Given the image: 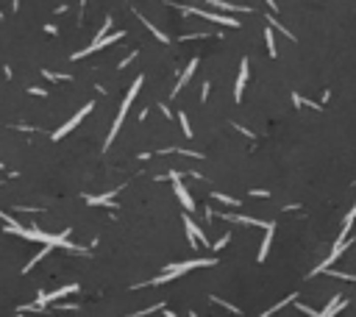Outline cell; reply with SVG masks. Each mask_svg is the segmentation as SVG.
Here are the masks:
<instances>
[{
    "instance_id": "cell-1",
    "label": "cell",
    "mask_w": 356,
    "mask_h": 317,
    "mask_svg": "<svg viewBox=\"0 0 356 317\" xmlns=\"http://www.w3.org/2000/svg\"><path fill=\"white\" fill-rule=\"evenodd\" d=\"M217 259L215 256H209V259H189V262H178V264H170L167 270H164L159 278H151L147 281V287H156V284H167V281H173L178 278V275H184V273H189V270H198V267H215Z\"/></svg>"
},
{
    "instance_id": "cell-2",
    "label": "cell",
    "mask_w": 356,
    "mask_h": 317,
    "mask_svg": "<svg viewBox=\"0 0 356 317\" xmlns=\"http://www.w3.org/2000/svg\"><path fill=\"white\" fill-rule=\"evenodd\" d=\"M142 75H136V81L131 86H128V95L123 98V103H120V111H117V117H114V125H111V131H109V137H106V145L103 148L109 150V145L114 142V137L120 134V125H123V120H126V114H128V109H131V103H134V98H136V92H139V86H142Z\"/></svg>"
},
{
    "instance_id": "cell-3",
    "label": "cell",
    "mask_w": 356,
    "mask_h": 317,
    "mask_svg": "<svg viewBox=\"0 0 356 317\" xmlns=\"http://www.w3.org/2000/svg\"><path fill=\"white\" fill-rule=\"evenodd\" d=\"M175 6H178V3H175ZM178 9H181L184 14H198V17H203V20L217 22V25L240 28V20H234V17H225V14H217V11H203V9H195V6H178Z\"/></svg>"
},
{
    "instance_id": "cell-4",
    "label": "cell",
    "mask_w": 356,
    "mask_h": 317,
    "mask_svg": "<svg viewBox=\"0 0 356 317\" xmlns=\"http://www.w3.org/2000/svg\"><path fill=\"white\" fill-rule=\"evenodd\" d=\"M170 181H173V189H175V198L181 201V206L187 209V214H192L195 211V201H192V195H189V189L184 186V181H181V173L178 170H173V173L167 175Z\"/></svg>"
},
{
    "instance_id": "cell-5",
    "label": "cell",
    "mask_w": 356,
    "mask_h": 317,
    "mask_svg": "<svg viewBox=\"0 0 356 317\" xmlns=\"http://www.w3.org/2000/svg\"><path fill=\"white\" fill-rule=\"evenodd\" d=\"M123 37H126V31H117V34H111V37H103V39H92V45H89V48L73 53V61H78V58H86L89 53H95V50H100V48H109V45H114L117 39H123Z\"/></svg>"
},
{
    "instance_id": "cell-6",
    "label": "cell",
    "mask_w": 356,
    "mask_h": 317,
    "mask_svg": "<svg viewBox=\"0 0 356 317\" xmlns=\"http://www.w3.org/2000/svg\"><path fill=\"white\" fill-rule=\"evenodd\" d=\"M348 245H351V242H348V237H340V239H337V245H334V248H331V253L325 256V262H323V264H317V267L312 270V275H320V273H323V270H329L331 264H334V262L340 259L342 253H345V248H348Z\"/></svg>"
},
{
    "instance_id": "cell-7",
    "label": "cell",
    "mask_w": 356,
    "mask_h": 317,
    "mask_svg": "<svg viewBox=\"0 0 356 317\" xmlns=\"http://www.w3.org/2000/svg\"><path fill=\"white\" fill-rule=\"evenodd\" d=\"M184 228H187V239H189V248H198V245H212L206 239V234L195 226V220L189 214H184Z\"/></svg>"
},
{
    "instance_id": "cell-8",
    "label": "cell",
    "mask_w": 356,
    "mask_h": 317,
    "mask_svg": "<svg viewBox=\"0 0 356 317\" xmlns=\"http://www.w3.org/2000/svg\"><path fill=\"white\" fill-rule=\"evenodd\" d=\"M92 109H95V106H92V103H86L84 109H81V111H78V114H75V117H70V120L64 122L62 128H58V131H53V134H50V139H62V137H67V134L73 131V128L78 125V122L84 120V117H86V114H89V111H92Z\"/></svg>"
},
{
    "instance_id": "cell-9",
    "label": "cell",
    "mask_w": 356,
    "mask_h": 317,
    "mask_svg": "<svg viewBox=\"0 0 356 317\" xmlns=\"http://www.w3.org/2000/svg\"><path fill=\"white\" fill-rule=\"evenodd\" d=\"M223 220H231V223H242V226H256V228H270L273 223L270 220H256V217H245V214H234V211H225L220 214Z\"/></svg>"
},
{
    "instance_id": "cell-10",
    "label": "cell",
    "mask_w": 356,
    "mask_h": 317,
    "mask_svg": "<svg viewBox=\"0 0 356 317\" xmlns=\"http://www.w3.org/2000/svg\"><path fill=\"white\" fill-rule=\"evenodd\" d=\"M198 64H200V58H192V61L187 64V70H184V73H181V78H178V81H175V86H173V98H175L178 92L184 89V86L189 84V78H192V75H195V70H198Z\"/></svg>"
},
{
    "instance_id": "cell-11",
    "label": "cell",
    "mask_w": 356,
    "mask_h": 317,
    "mask_svg": "<svg viewBox=\"0 0 356 317\" xmlns=\"http://www.w3.org/2000/svg\"><path fill=\"white\" fill-rule=\"evenodd\" d=\"M248 58L240 61V75H236V86H234V101H242V92H245V81H248Z\"/></svg>"
},
{
    "instance_id": "cell-12",
    "label": "cell",
    "mask_w": 356,
    "mask_h": 317,
    "mask_svg": "<svg viewBox=\"0 0 356 317\" xmlns=\"http://www.w3.org/2000/svg\"><path fill=\"white\" fill-rule=\"evenodd\" d=\"M345 306H348V301L337 295V298H331V301H329V306H325L323 312H317V317H334L337 312H340V309H345Z\"/></svg>"
},
{
    "instance_id": "cell-13",
    "label": "cell",
    "mask_w": 356,
    "mask_h": 317,
    "mask_svg": "<svg viewBox=\"0 0 356 317\" xmlns=\"http://www.w3.org/2000/svg\"><path fill=\"white\" fill-rule=\"evenodd\" d=\"M273 234H276V223H273L270 228H264V239H262V248H259V262L267 259V253H270V245H273Z\"/></svg>"
},
{
    "instance_id": "cell-14",
    "label": "cell",
    "mask_w": 356,
    "mask_h": 317,
    "mask_svg": "<svg viewBox=\"0 0 356 317\" xmlns=\"http://www.w3.org/2000/svg\"><path fill=\"white\" fill-rule=\"evenodd\" d=\"M114 195L117 192H106V195H98V198H86V203L89 206H114V201H111Z\"/></svg>"
},
{
    "instance_id": "cell-15",
    "label": "cell",
    "mask_w": 356,
    "mask_h": 317,
    "mask_svg": "<svg viewBox=\"0 0 356 317\" xmlns=\"http://www.w3.org/2000/svg\"><path fill=\"white\" fill-rule=\"evenodd\" d=\"M136 17H139V20H142V25H145V28H147V31H151V34H153V37H156V39H159V42H164V45H167V42H170V37H167V34H162V31H159V28H156V25H153V22H151V20H145V17H142V14H136Z\"/></svg>"
},
{
    "instance_id": "cell-16",
    "label": "cell",
    "mask_w": 356,
    "mask_h": 317,
    "mask_svg": "<svg viewBox=\"0 0 356 317\" xmlns=\"http://www.w3.org/2000/svg\"><path fill=\"white\" fill-rule=\"evenodd\" d=\"M50 250H53V245H45V248H42V250H39V253H37V256H34V259H31V262H28V264H25V267H22V273H28V270H34V267H37V264H39V262H42V259H45V256H47V253H50Z\"/></svg>"
},
{
    "instance_id": "cell-17",
    "label": "cell",
    "mask_w": 356,
    "mask_h": 317,
    "mask_svg": "<svg viewBox=\"0 0 356 317\" xmlns=\"http://www.w3.org/2000/svg\"><path fill=\"white\" fill-rule=\"evenodd\" d=\"M209 6H215V9H223V11H251L248 6H234V3H223V0H209Z\"/></svg>"
},
{
    "instance_id": "cell-18",
    "label": "cell",
    "mask_w": 356,
    "mask_h": 317,
    "mask_svg": "<svg viewBox=\"0 0 356 317\" xmlns=\"http://www.w3.org/2000/svg\"><path fill=\"white\" fill-rule=\"evenodd\" d=\"M353 220H356V203L351 206V211H348V217H345V223H342V231H340V237H348V231H351V226H353Z\"/></svg>"
},
{
    "instance_id": "cell-19",
    "label": "cell",
    "mask_w": 356,
    "mask_h": 317,
    "mask_svg": "<svg viewBox=\"0 0 356 317\" xmlns=\"http://www.w3.org/2000/svg\"><path fill=\"white\" fill-rule=\"evenodd\" d=\"M212 198L215 201H220V203H225V206H240V198H231V195H223V192H212Z\"/></svg>"
},
{
    "instance_id": "cell-20",
    "label": "cell",
    "mask_w": 356,
    "mask_h": 317,
    "mask_svg": "<svg viewBox=\"0 0 356 317\" xmlns=\"http://www.w3.org/2000/svg\"><path fill=\"white\" fill-rule=\"evenodd\" d=\"M264 42H267V53L276 58L278 50H276V37H273V28H267V31H264Z\"/></svg>"
},
{
    "instance_id": "cell-21",
    "label": "cell",
    "mask_w": 356,
    "mask_h": 317,
    "mask_svg": "<svg viewBox=\"0 0 356 317\" xmlns=\"http://www.w3.org/2000/svg\"><path fill=\"white\" fill-rule=\"evenodd\" d=\"M295 301V295H289V298H284V301H278L276 303V306H270V309H267V312L262 314V317H270V314H276L278 312V309H284V306H287V303H292Z\"/></svg>"
},
{
    "instance_id": "cell-22",
    "label": "cell",
    "mask_w": 356,
    "mask_h": 317,
    "mask_svg": "<svg viewBox=\"0 0 356 317\" xmlns=\"http://www.w3.org/2000/svg\"><path fill=\"white\" fill-rule=\"evenodd\" d=\"M178 122H181V131H184V137H192V128H189V120H187V114H178Z\"/></svg>"
},
{
    "instance_id": "cell-23",
    "label": "cell",
    "mask_w": 356,
    "mask_h": 317,
    "mask_svg": "<svg viewBox=\"0 0 356 317\" xmlns=\"http://www.w3.org/2000/svg\"><path fill=\"white\" fill-rule=\"evenodd\" d=\"M212 303H220L223 309H228V312H234V314H240V309L234 306V303H228V301H223V298H212Z\"/></svg>"
},
{
    "instance_id": "cell-24",
    "label": "cell",
    "mask_w": 356,
    "mask_h": 317,
    "mask_svg": "<svg viewBox=\"0 0 356 317\" xmlns=\"http://www.w3.org/2000/svg\"><path fill=\"white\" fill-rule=\"evenodd\" d=\"M267 20H270V28H278V31H281V34H284V37H289V39H292V34H289V31H287V28H284V25H281V22H278V20H276V17H267Z\"/></svg>"
},
{
    "instance_id": "cell-25",
    "label": "cell",
    "mask_w": 356,
    "mask_h": 317,
    "mask_svg": "<svg viewBox=\"0 0 356 317\" xmlns=\"http://www.w3.org/2000/svg\"><path fill=\"white\" fill-rule=\"evenodd\" d=\"M134 58H136V50H131V53H128V56H126V58H123V61H120V64H117V67H120V70H126V67H128V64H131V61H134Z\"/></svg>"
},
{
    "instance_id": "cell-26",
    "label": "cell",
    "mask_w": 356,
    "mask_h": 317,
    "mask_svg": "<svg viewBox=\"0 0 356 317\" xmlns=\"http://www.w3.org/2000/svg\"><path fill=\"white\" fill-rule=\"evenodd\" d=\"M228 239H231V234H223V237H220V239H217V242H215V250H223L225 245H228Z\"/></svg>"
},
{
    "instance_id": "cell-27",
    "label": "cell",
    "mask_w": 356,
    "mask_h": 317,
    "mask_svg": "<svg viewBox=\"0 0 356 317\" xmlns=\"http://www.w3.org/2000/svg\"><path fill=\"white\" fill-rule=\"evenodd\" d=\"M47 78H50V81H70V75H58V73H50V70H47Z\"/></svg>"
},
{
    "instance_id": "cell-28",
    "label": "cell",
    "mask_w": 356,
    "mask_h": 317,
    "mask_svg": "<svg viewBox=\"0 0 356 317\" xmlns=\"http://www.w3.org/2000/svg\"><path fill=\"white\" fill-rule=\"evenodd\" d=\"M28 92H31V95H42V98L47 95V92L42 89V86H28Z\"/></svg>"
},
{
    "instance_id": "cell-29",
    "label": "cell",
    "mask_w": 356,
    "mask_h": 317,
    "mask_svg": "<svg viewBox=\"0 0 356 317\" xmlns=\"http://www.w3.org/2000/svg\"><path fill=\"white\" fill-rule=\"evenodd\" d=\"M298 309H301V312H304V314H309V317H317V312H314L312 306H301V303H298Z\"/></svg>"
},
{
    "instance_id": "cell-30",
    "label": "cell",
    "mask_w": 356,
    "mask_h": 317,
    "mask_svg": "<svg viewBox=\"0 0 356 317\" xmlns=\"http://www.w3.org/2000/svg\"><path fill=\"white\" fill-rule=\"evenodd\" d=\"M206 98H209V81H206V84H203V89H200V101L206 103Z\"/></svg>"
},
{
    "instance_id": "cell-31",
    "label": "cell",
    "mask_w": 356,
    "mask_h": 317,
    "mask_svg": "<svg viewBox=\"0 0 356 317\" xmlns=\"http://www.w3.org/2000/svg\"><path fill=\"white\" fill-rule=\"evenodd\" d=\"M251 195H253V198H267V195H270V192H267V189H253Z\"/></svg>"
},
{
    "instance_id": "cell-32",
    "label": "cell",
    "mask_w": 356,
    "mask_h": 317,
    "mask_svg": "<svg viewBox=\"0 0 356 317\" xmlns=\"http://www.w3.org/2000/svg\"><path fill=\"white\" fill-rule=\"evenodd\" d=\"M267 6H270V9H273V11H276V9H278V6H276V0H267Z\"/></svg>"
},
{
    "instance_id": "cell-33",
    "label": "cell",
    "mask_w": 356,
    "mask_h": 317,
    "mask_svg": "<svg viewBox=\"0 0 356 317\" xmlns=\"http://www.w3.org/2000/svg\"><path fill=\"white\" fill-rule=\"evenodd\" d=\"M164 317H178L175 312H170V309H164Z\"/></svg>"
},
{
    "instance_id": "cell-34",
    "label": "cell",
    "mask_w": 356,
    "mask_h": 317,
    "mask_svg": "<svg viewBox=\"0 0 356 317\" xmlns=\"http://www.w3.org/2000/svg\"><path fill=\"white\" fill-rule=\"evenodd\" d=\"M17 6H20V0H11V9H17Z\"/></svg>"
},
{
    "instance_id": "cell-35",
    "label": "cell",
    "mask_w": 356,
    "mask_h": 317,
    "mask_svg": "<svg viewBox=\"0 0 356 317\" xmlns=\"http://www.w3.org/2000/svg\"><path fill=\"white\" fill-rule=\"evenodd\" d=\"M0 17H3V11H0Z\"/></svg>"
},
{
    "instance_id": "cell-36",
    "label": "cell",
    "mask_w": 356,
    "mask_h": 317,
    "mask_svg": "<svg viewBox=\"0 0 356 317\" xmlns=\"http://www.w3.org/2000/svg\"><path fill=\"white\" fill-rule=\"evenodd\" d=\"M0 167H3V164H0Z\"/></svg>"
}]
</instances>
